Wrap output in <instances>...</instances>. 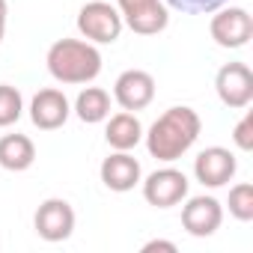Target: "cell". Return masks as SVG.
I'll return each instance as SVG.
<instances>
[{
    "mask_svg": "<svg viewBox=\"0 0 253 253\" xmlns=\"http://www.w3.org/2000/svg\"><path fill=\"white\" fill-rule=\"evenodd\" d=\"M69 116H72V104H69L66 92L57 89V86L39 89V92L33 95V101H30V119H33L36 128H42V131H57V128H63Z\"/></svg>",
    "mask_w": 253,
    "mask_h": 253,
    "instance_id": "8fae6325",
    "label": "cell"
},
{
    "mask_svg": "<svg viewBox=\"0 0 253 253\" xmlns=\"http://www.w3.org/2000/svg\"><path fill=\"white\" fill-rule=\"evenodd\" d=\"M235 170H238V161L223 146H209L194 158V176L203 188H223L226 182H232Z\"/></svg>",
    "mask_w": 253,
    "mask_h": 253,
    "instance_id": "30bf717a",
    "label": "cell"
},
{
    "mask_svg": "<svg viewBox=\"0 0 253 253\" xmlns=\"http://www.w3.org/2000/svg\"><path fill=\"white\" fill-rule=\"evenodd\" d=\"M143 200L155 209H173L182 200H188V176L176 167H161L146 176L143 182Z\"/></svg>",
    "mask_w": 253,
    "mask_h": 253,
    "instance_id": "52a82bcc",
    "label": "cell"
},
{
    "mask_svg": "<svg viewBox=\"0 0 253 253\" xmlns=\"http://www.w3.org/2000/svg\"><path fill=\"white\" fill-rule=\"evenodd\" d=\"M3 33H6V24H0V42H3Z\"/></svg>",
    "mask_w": 253,
    "mask_h": 253,
    "instance_id": "603a6c76",
    "label": "cell"
},
{
    "mask_svg": "<svg viewBox=\"0 0 253 253\" xmlns=\"http://www.w3.org/2000/svg\"><path fill=\"white\" fill-rule=\"evenodd\" d=\"M229 214L241 223L253 220V185L250 182H238L229 188Z\"/></svg>",
    "mask_w": 253,
    "mask_h": 253,
    "instance_id": "ac0fdd59",
    "label": "cell"
},
{
    "mask_svg": "<svg viewBox=\"0 0 253 253\" xmlns=\"http://www.w3.org/2000/svg\"><path fill=\"white\" fill-rule=\"evenodd\" d=\"M6 15H9V3L0 0V24H6Z\"/></svg>",
    "mask_w": 253,
    "mask_h": 253,
    "instance_id": "7402d4cb",
    "label": "cell"
},
{
    "mask_svg": "<svg viewBox=\"0 0 253 253\" xmlns=\"http://www.w3.org/2000/svg\"><path fill=\"white\" fill-rule=\"evenodd\" d=\"M122 15L107 0H89L78 12V30L92 45H113L122 33Z\"/></svg>",
    "mask_w": 253,
    "mask_h": 253,
    "instance_id": "3957f363",
    "label": "cell"
},
{
    "mask_svg": "<svg viewBox=\"0 0 253 253\" xmlns=\"http://www.w3.org/2000/svg\"><path fill=\"white\" fill-rule=\"evenodd\" d=\"M223 223V206L214 197H191L182 206V226L188 229V235L194 238H209L220 229Z\"/></svg>",
    "mask_w": 253,
    "mask_h": 253,
    "instance_id": "7c38bea8",
    "label": "cell"
},
{
    "mask_svg": "<svg viewBox=\"0 0 253 253\" xmlns=\"http://www.w3.org/2000/svg\"><path fill=\"white\" fill-rule=\"evenodd\" d=\"M75 113L81 122L86 125H95V122H104L110 116V92L101 89V86H86L78 92L75 98Z\"/></svg>",
    "mask_w": 253,
    "mask_h": 253,
    "instance_id": "2e32d148",
    "label": "cell"
},
{
    "mask_svg": "<svg viewBox=\"0 0 253 253\" xmlns=\"http://www.w3.org/2000/svg\"><path fill=\"white\" fill-rule=\"evenodd\" d=\"M152 250H167V253H176V244H173V241H164V238H155V241H146V244H143V253H152Z\"/></svg>",
    "mask_w": 253,
    "mask_h": 253,
    "instance_id": "44dd1931",
    "label": "cell"
},
{
    "mask_svg": "<svg viewBox=\"0 0 253 253\" xmlns=\"http://www.w3.org/2000/svg\"><path fill=\"white\" fill-rule=\"evenodd\" d=\"M203 131V119L194 107L188 104H176L170 110H164L152 128L143 134L146 140V152L155 158V161H164V164H173L179 161L200 137Z\"/></svg>",
    "mask_w": 253,
    "mask_h": 253,
    "instance_id": "6da1fadb",
    "label": "cell"
},
{
    "mask_svg": "<svg viewBox=\"0 0 253 253\" xmlns=\"http://www.w3.org/2000/svg\"><path fill=\"white\" fill-rule=\"evenodd\" d=\"M232 143L241 149V152H250L253 149V113H244L238 119V125L232 128Z\"/></svg>",
    "mask_w": 253,
    "mask_h": 253,
    "instance_id": "ffe728a7",
    "label": "cell"
},
{
    "mask_svg": "<svg viewBox=\"0 0 253 253\" xmlns=\"http://www.w3.org/2000/svg\"><path fill=\"white\" fill-rule=\"evenodd\" d=\"M36 161V146L27 134H3L0 137V167L12 170V173H24L30 170Z\"/></svg>",
    "mask_w": 253,
    "mask_h": 253,
    "instance_id": "9a60e30c",
    "label": "cell"
},
{
    "mask_svg": "<svg viewBox=\"0 0 253 253\" xmlns=\"http://www.w3.org/2000/svg\"><path fill=\"white\" fill-rule=\"evenodd\" d=\"M113 98L122 110H143L155 98V78L143 69H128L122 72L113 84Z\"/></svg>",
    "mask_w": 253,
    "mask_h": 253,
    "instance_id": "9c48e42d",
    "label": "cell"
},
{
    "mask_svg": "<svg viewBox=\"0 0 253 253\" xmlns=\"http://www.w3.org/2000/svg\"><path fill=\"white\" fill-rule=\"evenodd\" d=\"M104 140L110 149L116 152H131L140 140H143V125L131 110H122L107 116V128H104Z\"/></svg>",
    "mask_w": 253,
    "mask_h": 253,
    "instance_id": "5bb4252c",
    "label": "cell"
},
{
    "mask_svg": "<svg viewBox=\"0 0 253 253\" xmlns=\"http://www.w3.org/2000/svg\"><path fill=\"white\" fill-rule=\"evenodd\" d=\"M48 72L60 84H89L101 72V54L86 39H57L48 48Z\"/></svg>",
    "mask_w": 253,
    "mask_h": 253,
    "instance_id": "7a4b0ae2",
    "label": "cell"
},
{
    "mask_svg": "<svg viewBox=\"0 0 253 253\" xmlns=\"http://www.w3.org/2000/svg\"><path fill=\"white\" fill-rule=\"evenodd\" d=\"M209 33L220 48H244L253 36V18L241 6H220L209 21Z\"/></svg>",
    "mask_w": 253,
    "mask_h": 253,
    "instance_id": "5b68a950",
    "label": "cell"
},
{
    "mask_svg": "<svg viewBox=\"0 0 253 253\" xmlns=\"http://www.w3.org/2000/svg\"><path fill=\"white\" fill-rule=\"evenodd\" d=\"M167 9L185 12V15H211L214 9L226 6L229 0H164Z\"/></svg>",
    "mask_w": 253,
    "mask_h": 253,
    "instance_id": "d6986e66",
    "label": "cell"
},
{
    "mask_svg": "<svg viewBox=\"0 0 253 253\" xmlns=\"http://www.w3.org/2000/svg\"><path fill=\"white\" fill-rule=\"evenodd\" d=\"M33 226H36V235L51 241V244L66 241L75 232V209H72V203L60 200V197L45 200L33 214Z\"/></svg>",
    "mask_w": 253,
    "mask_h": 253,
    "instance_id": "ba28073f",
    "label": "cell"
},
{
    "mask_svg": "<svg viewBox=\"0 0 253 253\" xmlns=\"http://www.w3.org/2000/svg\"><path fill=\"white\" fill-rule=\"evenodd\" d=\"M98 176H101V182H104L107 191L125 194V191H131L134 185H140L143 170H140V161H137L131 152H116V149H113V155H107V158L101 161Z\"/></svg>",
    "mask_w": 253,
    "mask_h": 253,
    "instance_id": "4fadbf2b",
    "label": "cell"
},
{
    "mask_svg": "<svg viewBox=\"0 0 253 253\" xmlns=\"http://www.w3.org/2000/svg\"><path fill=\"white\" fill-rule=\"evenodd\" d=\"M214 92L229 110H244L253 101V72L247 63H226L214 75Z\"/></svg>",
    "mask_w": 253,
    "mask_h": 253,
    "instance_id": "8992f818",
    "label": "cell"
},
{
    "mask_svg": "<svg viewBox=\"0 0 253 253\" xmlns=\"http://www.w3.org/2000/svg\"><path fill=\"white\" fill-rule=\"evenodd\" d=\"M24 113V98L18 92V86L12 84H0V128L15 125Z\"/></svg>",
    "mask_w": 253,
    "mask_h": 253,
    "instance_id": "e0dca14e",
    "label": "cell"
},
{
    "mask_svg": "<svg viewBox=\"0 0 253 253\" xmlns=\"http://www.w3.org/2000/svg\"><path fill=\"white\" fill-rule=\"evenodd\" d=\"M122 24L137 36H158L170 24V9L164 0H116Z\"/></svg>",
    "mask_w": 253,
    "mask_h": 253,
    "instance_id": "277c9868",
    "label": "cell"
}]
</instances>
